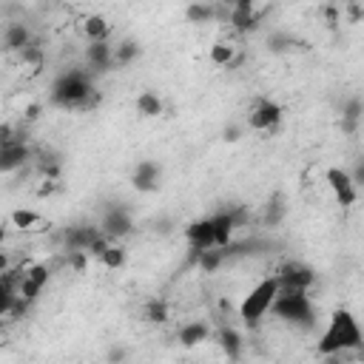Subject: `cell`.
Here are the masks:
<instances>
[{
  "label": "cell",
  "instance_id": "1",
  "mask_svg": "<svg viewBox=\"0 0 364 364\" xmlns=\"http://www.w3.org/2000/svg\"><path fill=\"white\" fill-rule=\"evenodd\" d=\"M358 347H364V333H361L358 318L344 307L333 310L330 321H327V327L318 338V353L321 355H338V353L358 350Z\"/></svg>",
  "mask_w": 364,
  "mask_h": 364
},
{
  "label": "cell",
  "instance_id": "2",
  "mask_svg": "<svg viewBox=\"0 0 364 364\" xmlns=\"http://www.w3.org/2000/svg\"><path fill=\"white\" fill-rule=\"evenodd\" d=\"M279 296V282L276 276H267L262 279L239 304V318L247 324V327H259V321L273 310V301Z\"/></svg>",
  "mask_w": 364,
  "mask_h": 364
},
{
  "label": "cell",
  "instance_id": "3",
  "mask_svg": "<svg viewBox=\"0 0 364 364\" xmlns=\"http://www.w3.org/2000/svg\"><path fill=\"white\" fill-rule=\"evenodd\" d=\"M273 316H279L287 324L313 327V304L307 293H279L273 301Z\"/></svg>",
  "mask_w": 364,
  "mask_h": 364
},
{
  "label": "cell",
  "instance_id": "4",
  "mask_svg": "<svg viewBox=\"0 0 364 364\" xmlns=\"http://www.w3.org/2000/svg\"><path fill=\"white\" fill-rule=\"evenodd\" d=\"M88 97H91V85H88L85 74H80V71H71V74L60 77L54 82V91H51V100L63 108L82 105V102H88Z\"/></svg>",
  "mask_w": 364,
  "mask_h": 364
},
{
  "label": "cell",
  "instance_id": "5",
  "mask_svg": "<svg viewBox=\"0 0 364 364\" xmlns=\"http://www.w3.org/2000/svg\"><path fill=\"white\" fill-rule=\"evenodd\" d=\"M313 270L301 262H290L276 273L279 282V293H307V287L313 284Z\"/></svg>",
  "mask_w": 364,
  "mask_h": 364
},
{
  "label": "cell",
  "instance_id": "6",
  "mask_svg": "<svg viewBox=\"0 0 364 364\" xmlns=\"http://www.w3.org/2000/svg\"><path fill=\"white\" fill-rule=\"evenodd\" d=\"M324 179H327V185H330V191H333V196H336V202H338L341 208H350V205L355 202L358 191H355L353 173H347L344 168H330V171L324 173Z\"/></svg>",
  "mask_w": 364,
  "mask_h": 364
},
{
  "label": "cell",
  "instance_id": "7",
  "mask_svg": "<svg viewBox=\"0 0 364 364\" xmlns=\"http://www.w3.org/2000/svg\"><path fill=\"white\" fill-rule=\"evenodd\" d=\"M185 239H188V245H191L193 253H205V250L219 247V245H216V230H213V219H210V216L191 222V225L185 228Z\"/></svg>",
  "mask_w": 364,
  "mask_h": 364
},
{
  "label": "cell",
  "instance_id": "8",
  "mask_svg": "<svg viewBox=\"0 0 364 364\" xmlns=\"http://www.w3.org/2000/svg\"><path fill=\"white\" fill-rule=\"evenodd\" d=\"M279 122H282V108L273 100H259L247 114V125L253 131H273Z\"/></svg>",
  "mask_w": 364,
  "mask_h": 364
},
{
  "label": "cell",
  "instance_id": "9",
  "mask_svg": "<svg viewBox=\"0 0 364 364\" xmlns=\"http://www.w3.org/2000/svg\"><path fill=\"white\" fill-rule=\"evenodd\" d=\"M159 176H162V171H159L156 162H139L131 179H134V188L136 191H154L159 185Z\"/></svg>",
  "mask_w": 364,
  "mask_h": 364
},
{
  "label": "cell",
  "instance_id": "10",
  "mask_svg": "<svg viewBox=\"0 0 364 364\" xmlns=\"http://www.w3.org/2000/svg\"><path fill=\"white\" fill-rule=\"evenodd\" d=\"M128 230H131V219H128V213H125L122 208H114V210L105 216V222H102V233H105L108 239L125 236Z\"/></svg>",
  "mask_w": 364,
  "mask_h": 364
},
{
  "label": "cell",
  "instance_id": "11",
  "mask_svg": "<svg viewBox=\"0 0 364 364\" xmlns=\"http://www.w3.org/2000/svg\"><path fill=\"white\" fill-rule=\"evenodd\" d=\"M46 282H48V270H46V267H31L28 273H23L20 296H26V299H34Z\"/></svg>",
  "mask_w": 364,
  "mask_h": 364
},
{
  "label": "cell",
  "instance_id": "12",
  "mask_svg": "<svg viewBox=\"0 0 364 364\" xmlns=\"http://www.w3.org/2000/svg\"><path fill=\"white\" fill-rule=\"evenodd\" d=\"M208 338V327L205 324H185L182 330H179V341L182 344H188V347H193V344H199V341H205Z\"/></svg>",
  "mask_w": 364,
  "mask_h": 364
},
{
  "label": "cell",
  "instance_id": "13",
  "mask_svg": "<svg viewBox=\"0 0 364 364\" xmlns=\"http://www.w3.org/2000/svg\"><path fill=\"white\" fill-rule=\"evenodd\" d=\"M88 60H91L94 65L105 68V65L114 60V51H111L105 43H91V48H88Z\"/></svg>",
  "mask_w": 364,
  "mask_h": 364
},
{
  "label": "cell",
  "instance_id": "14",
  "mask_svg": "<svg viewBox=\"0 0 364 364\" xmlns=\"http://www.w3.org/2000/svg\"><path fill=\"white\" fill-rule=\"evenodd\" d=\"M136 108H139L145 117H156V114L162 111V102H159V97H156V94L145 91V94H139V100H136Z\"/></svg>",
  "mask_w": 364,
  "mask_h": 364
},
{
  "label": "cell",
  "instance_id": "15",
  "mask_svg": "<svg viewBox=\"0 0 364 364\" xmlns=\"http://www.w3.org/2000/svg\"><path fill=\"white\" fill-rule=\"evenodd\" d=\"M85 34H88L94 43H102L105 34H108V23H105L102 17H88V20H85Z\"/></svg>",
  "mask_w": 364,
  "mask_h": 364
},
{
  "label": "cell",
  "instance_id": "16",
  "mask_svg": "<svg viewBox=\"0 0 364 364\" xmlns=\"http://www.w3.org/2000/svg\"><path fill=\"white\" fill-rule=\"evenodd\" d=\"M97 259H100L102 264H108V267H119V264H122V259H125V253H122L119 247H114L111 242H105V247L97 253Z\"/></svg>",
  "mask_w": 364,
  "mask_h": 364
},
{
  "label": "cell",
  "instance_id": "17",
  "mask_svg": "<svg viewBox=\"0 0 364 364\" xmlns=\"http://www.w3.org/2000/svg\"><path fill=\"white\" fill-rule=\"evenodd\" d=\"M230 57H233V48H230V46H225V43H216V46L210 48V60H213L216 65H228V63H230Z\"/></svg>",
  "mask_w": 364,
  "mask_h": 364
},
{
  "label": "cell",
  "instance_id": "18",
  "mask_svg": "<svg viewBox=\"0 0 364 364\" xmlns=\"http://www.w3.org/2000/svg\"><path fill=\"white\" fill-rule=\"evenodd\" d=\"M6 43H9L11 48L23 46V43H26V31H23V28H11V31H9V40H6Z\"/></svg>",
  "mask_w": 364,
  "mask_h": 364
},
{
  "label": "cell",
  "instance_id": "19",
  "mask_svg": "<svg viewBox=\"0 0 364 364\" xmlns=\"http://www.w3.org/2000/svg\"><path fill=\"white\" fill-rule=\"evenodd\" d=\"M148 321H165V307H162L159 301H154V304L148 307Z\"/></svg>",
  "mask_w": 364,
  "mask_h": 364
},
{
  "label": "cell",
  "instance_id": "20",
  "mask_svg": "<svg viewBox=\"0 0 364 364\" xmlns=\"http://www.w3.org/2000/svg\"><path fill=\"white\" fill-rule=\"evenodd\" d=\"M14 222H17L20 228H26V225L37 222V216H34V213H26V210H17V213H14Z\"/></svg>",
  "mask_w": 364,
  "mask_h": 364
},
{
  "label": "cell",
  "instance_id": "21",
  "mask_svg": "<svg viewBox=\"0 0 364 364\" xmlns=\"http://www.w3.org/2000/svg\"><path fill=\"white\" fill-rule=\"evenodd\" d=\"M222 344L225 347H230V353H236V336L228 330V333H222Z\"/></svg>",
  "mask_w": 364,
  "mask_h": 364
},
{
  "label": "cell",
  "instance_id": "22",
  "mask_svg": "<svg viewBox=\"0 0 364 364\" xmlns=\"http://www.w3.org/2000/svg\"><path fill=\"white\" fill-rule=\"evenodd\" d=\"M353 179H355V182H364V162L355 168V176H353Z\"/></svg>",
  "mask_w": 364,
  "mask_h": 364
}]
</instances>
